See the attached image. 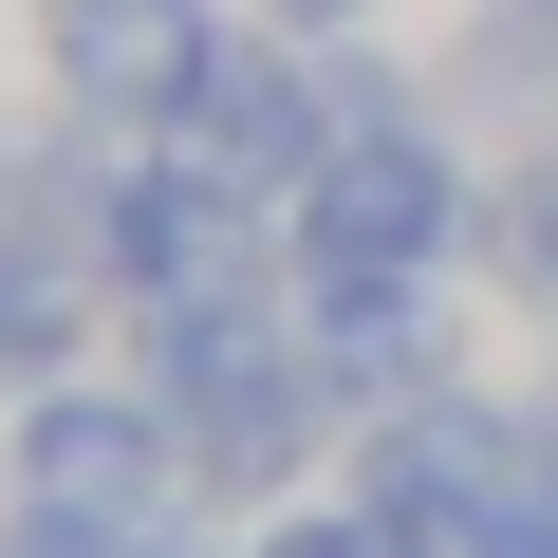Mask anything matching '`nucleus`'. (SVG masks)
<instances>
[{"instance_id": "1", "label": "nucleus", "mask_w": 558, "mask_h": 558, "mask_svg": "<svg viewBox=\"0 0 558 558\" xmlns=\"http://www.w3.org/2000/svg\"><path fill=\"white\" fill-rule=\"evenodd\" d=\"M168 149H186L205 186H242V205H299V186L336 168V94H317V57H223V75L168 112Z\"/></svg>"}, {"instance_id": "2", "label": "nucleus", "mask_w": 558, "mask_h": 558, "mask_svg": "<svg viewBox=\"0 0 558 558\" xmlns=\"http://www.w3.org/2000/svg\"><path fill=\"white\" fill-rule=\"evenodd\" d=\"M299 242H317V260H391V279H428V260L465 242V168L410 149V131H336V168L299 186Z\"/></svg>"}, {"instance_id": "3", "label": "nucleus", "mask_w": 558, "mask_h": 558, "mask_svg": "<svg viewBox=\"0 0 558 558\" xmlns=\"http://www.w3.org/2000/svg\"><path fill=\"white\" fill-rule=\"evenodd\" d=\"M57 75L94 131H168L223 75V38H205V0H57Z\"/></svg>"}, {"instance_id": "4", "label": "nucleus", "mask_w": 558, "mask_h": 558, "mask_svg": "<svg viewBox=\"0 0 558 558\" xmlns=\"http://www.w3.org/2000/svg\"><path fill=\"white\" fill-rule=\"evenodd\" d=\"M168 465H186V410H149V391H20V502L131 521Z\"/></svg>"}, {"instance_id": "5", "label": "nucleus", "mask_w": 558, "mask_h": 558, "mask_svg": "<svg viewBox=\"0 0 558 558\" xmlns=\"http://www.w3.org/2000/svg\"><path fill=\"white\" fill-rule=\"evenodd\" d=\"M317 391H447V317H428V279H391V260H317Z\"/></svg>"}, {"instance_id": "6", "label": "nucleus", "mask_w": 558, "mask_h": 558, "mask_svg": "<svg viewBox=\"0 0 558 558\" xmlns=\"http://www.w3.org/2000/svg\"><path fill=\"white\" fill-rule=\"evenodd\" d=\"M317 354H260V373H223V391H186V484H299V447H317Z\"/></svg>"}, {"instance_id": "7", "label": "nucleus", "mask_w": 558, "mask_h": 558, "mask_svg": "<svg viewBox=\"0 0 558 558\" xmlns=\"http://www.w3.org/2000/svg\"><path fill=\"white\" fill-rule=\"evenodd\" d=\"M57 354H75V260L20 223V242H0V410H20V391H57Z\"/></svg>"}, {"instance_id": "8", "label": "nucleus", "mask_w": 558, "mask_h": 558, "mask_svg": "<svg viewBox=\"0 0 558 558\" xmlns=\"http://www.w3.org/2000/svg\"><path fill=\"white\" fill-rule=\"evenodd\" d=\"M260 558H428V521H391V502H354V521H279Z\"/></svg>"}, {"instance_id": "9", "label": "nucleus", "mask_w": 558, "mask_h": 558, "mask_svg": "<svg viewBox=\"0 0 558 558\" xmlns=\"http://www.w3.org/2000/svg\"><path fill=\"white\" fill-rule=\"evenodd\" d=\"M428 558H558V502H484V521H447Z\"/></svg>"}, {"instance_id": "10", "label": "nucleus", "mask_w": 558, "mask_h": 558, "mask_svg": "<svg viewBox=\"0 0 558 558\" xmlns=\"http://www.w3.org/2000/svg\"><path fill=\"white\" fill-rule=\"evenodd\" d=\"M279 20H299V38H336V20H373V0H279Z\"/></svg>"}, {"instance_id": "11", "label": "nucleus", "mask_w": 558, "mask_h": 558, "mask_svg": "<svg viewBox=\"0 0 558 558\" xmlns=\"http://www.w3.org/2000/svg\"><path fill=\"white\" fill-rule=\"evenodd\" d=\"M539 502H558V410H539Z\"/></svg>"}]
</instances>
